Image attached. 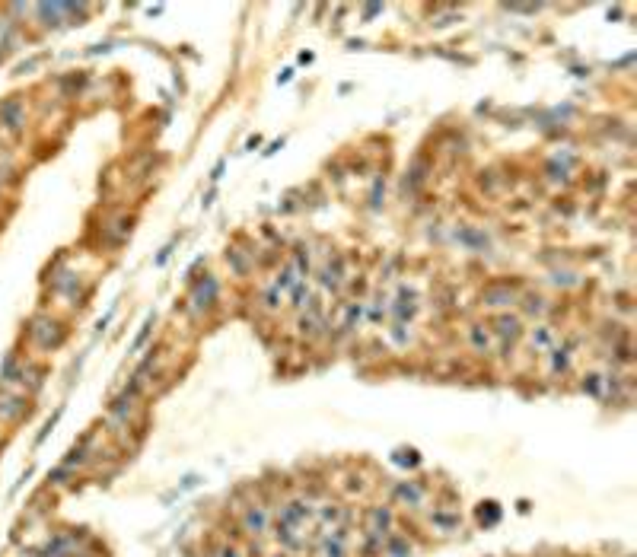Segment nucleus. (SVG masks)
<instances>
[{"label":"nucleus","mask_w":637,"mask_h":557,"mask_svg":"<svg viewBox=\"0 0 637 557\" xmlns=\"http://www.w3.org/2000/svg\"><path fill=\"white\" fill-rule=\"evenodd\" d=\"M0 124L13 134H20L26 128V105H22L20 96H10L0 102Z\"/></svg>","instance_id":"nucleus-1"},{"label":"nucleus","mask_w":637,"mask_h":557,"mask_svg":"<svg viewBox=\"0 0 637 557\" xmlns=\"http://www.w3.org/2000/svg\"><path fill=\"white\" fill-rule=\"evenodd\" d=\"M22 411H29L26 401L10 395V392H0V417H20Z\"/></svg>","instance_id":"nucleus-2"}]
</instances>
